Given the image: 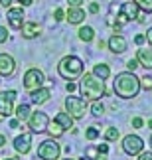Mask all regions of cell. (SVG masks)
Masks as SVG:
<instances>
[{
    "mask_svg": "<svg viewBox=\"0 0 152 160\" xmlns=\"http://www.w3.org/2000/svg\"><path fill=\"white\" fill-rule=\"evenodd\" d=\"M113 89L120 99H135L138 95V91H140V77H136L135 71L119 73V75L115 77Z\"/></svg>",
    "mask_w": 152,
    "mask_h": 160,
    "instance_id": "cell-1",
    "label": "cell"
},
{
    "mask_svg": "<svg viewBox=\"0 0 152 160\" xmlns=\"http://www.w3.org/2000/svg\"><path fill=\"white\" fill-rule=\"evenodd\" d=\"M79 91H81L83 99H87V101L101 99V97L107 93L105 79L97 77L95 73H85V75L79 77Z\"/></svg>",
    "mask_w": 152,
    "mask_h": 160,
    "instance_id": "cell-2",
    "label": "cell"
},
{
    "mask_svg": "<svg viewBox=\"0 0 152 160\" xmlns=\"http://www.w3.org/2000/svg\"><path fill=\"white\" fill-rule=\"evenodd\" d=\"M83 61L75 58V55H65V58L57 63V73L61 75L63 79H67V81H75L83 75Z\"/></svg>",
    "mask_w": 152,
    "mask_h": 160,
    "instance_id": "cell-3",
    "label": "cell"
},
{
    "mask_svg": "<svg viewBox=\"0 0 152 160\" xmlns=\"http://www.w3.org/2000/svg\"><path fill=\"white\" fill-rule=\"evenodd\" d=\"M65 111L73 121L83 119L85 111H87V99H83V97H67L65 99Z\"/></svg>",
    "mask_w": 152,
    "mask_h": 160,
    "instance_id": "cell-4",
    "label": "cell"
},
{
    "mask_svg": "<svg viewBox=\"0 0 152 160\" xmlns=\"http://www.w3.org/2000/svg\"><path fill=\"white\" fill-rule=\"evenodd\" d=\"M59 152H61V148H59V144L56 142V138H47L38 146V156L42 160H57Z\"/></svg>",
    "mask_w": 152,
    "mask_h": 160,
    "instance_id": "cell-5",
    "label": "cell"
},
{
    "mask_svg": "<svg viewBox=\"0 0 152 160\" xmlns=\"http://www.w3.org/2000/svg\"><path fill=\"white\" fill-rule=\"evenodd\" d=\"M44 81H46L44 73H42L40 69H36V67H32V69H28L26 73H24V89L26 91H34V89L42 87Z\"/></svg>",
    "mask_w": 152,
    "mask_h": 160,
    "instance_id": "cell-6",
    "label": "cell"
},
{
    "mask_svg": "<svg viewBox=\"0 0 152 160\" xmlns=\"http://www.w3.org/2000/svg\"><path fill=\"white\" fill-rule=\"evenodd\" d=\"M47 122H50V117H47L44 111H34V113L30 115V119H28V127H30L32 132L40 134V132H46Z\"/></svg>",
    "mask_w": 152,
    "mask_h": 160,
    "instance_id": "cell-7",
    "label": "cell"
},
{
    "mask_svg": "<svg viewBox=\"0 0 152 160\" xmlns=\"http://www.w3.org/2000/svg\"><path fill=\"white\" fill-rule=\"evenodd\" d=\"M142 148H144V142H142L140 137H136V134H126V137L123 138V150H125L129 156L140 154Z\"/></svg>",
    "mask_w": 152,
    "mask_h": 160,
    "instance_id": "cell-8",
    "label": "cell"
},
{
    "mask_svg": "<svg viewBox=\"0 0 152 160\" xmlns=\"http://www.w3.org/2000/svg\"><path fill=\"white\" fill-rule=\"evenodd\" d=\"M16 91H0V117H8L14 113Z\"/></svg>",
    "mask_w": 152,
    "mask_h": 160,
    "instance_id": "cell-9",
    "label": "cell"
},
{
    "mask_svg": "<svg viewBox=\"0 0 152 160\" xmlns=\"http://www.w3.org/2000/svg\"><path fill=\"white\" fill-rule=\"evenodd\" d=\"M16 69V61L8 53H0V77H10Z\"/></svg>",
    "mask_w": 152,
    "mask_h": 160,
    "instance_id": "cell-10",
    "label": "cell"
},
{
    "mask_svg": "<svg viewBox=\"0 0 152 160\" xmlns=\"http://www.w3.org/2000/svg\"><path fill=\"white\" fill-rule=\"evenodd\" d=\"M14 148L20 152V154H28L30 148H32V134L22 132L14 138Z\"/></svg>",
    "mask_w": 152,
    "mask_h": 160,
    "instance_id": "cell-11",
    "label": "cell"
},
{
    "mask_svg": "<svg viewBox=\"0 0 152 160\" xmlns=\"http://www.w3.org/2000/svg\"><path fill=\"white\" fill-rule=\"evenodd\" d=\"M40 32H42V28H40L38 22H24L22 26H20V34H22L24 40H34V38H38Z\"/></svg>",
    "mask_w": 152,
    "mask_h": 160,
    "instance_id": "cell-12",
    "label": "cell"
},
{
    "mask_svg": "<svg viewBox=\"0 0 152 160\" xmlns=\"http://www.w3.org/2000/svg\"><path fill=\"white\" fill-rule=\"evenodd\" d=\"M24 8L20 6V8H10L8 10V14H6V18H8V24H10V28H14V30H20V26L24 24Z\"/></svg>",
    "mask_w": 152,
    "mask_h": 160,
    "instance_id": "cell-13",
    "label": "cell"
},
{
    "mask_svg": "<svg viewBox=\"0 0 152 160\" xmlns=\"http://www.w3.org/2000/svg\"><path fill=\"white\" fill-rule=\"evenodd\" d=\"M136 59H138V65H142V67H146V69H152V46H142V48H138V55H136Z\"/></svg>",
    "mask_w": 152,
    "mask_h": 160,
    "instance_id": "cell-14",
    "label": "cell"
},
{
    "mask_svg": "<svg viewBox=\"0 0 152 160\" xmlns=\"http://www.w3.org/2000/svg\"><path fill=\"white\" fill-rule=\"evenodd\" d=\"M30 93H32V103L34 105H44V103H47L50 97H51V91L46 89V87H38V89L30 91Z\"/></svg>",
    "mask_w": 152,
    "mask_h": 160,
    "instance_id": "cell-15",
    "label": "cell"
},
{
    "mask_svg": "<svg viewBox=\"0 0 152 160\" xmlns=\"http://www.w3.org/2000/svg\"><path fill=\"white\" fill-rule=\"evenodd\" d=\"M126 46L129 44H126V40L120 34H115V36H111V40H109V50L113 53H123L126 50Z\"/></svg>",
    "mask_w": 152,
    "mask_h": 160,
    "instance_id": "cell-16",
    "label": "cell"
},
{
    "mask_svg": "<svg viewBox=\"0 0 152 160\" xmlns=\"http://www.w3.org/2000/svg\"><path fill=\"white\" fill-rule=\"evenodd\" d=\"M120 12L129 18V20H136L138 18V12H140V8H138L136 0H126V2L123 4V8H120Z\"/></svg>",
    "mask_w": 152,
    "mask_h": 160,
    "instance_id": "cell-17",
    "label": "cell"
},
{
    "mask_svg": "<svg viewBox=\"0 0 152 160\" xmlns=\"http://www.w3.org/2000/svg\"><path fill=\"white\" fill-rule=\"evenodd\" d=\"M65 18H67L69 24H81L85 20V12L81 10V6L79 8H73V6H69L67 14H65Z\"/></svg>",
    "mask_w": 152,
    "mask_h": 160,
    "instance_id": "cell-18",
    "label": "cell"
},
{
    "mask_svg": "<svg viewBox=\"0 0 152 160\" xmlns=\"http://www.w3.org/2000/svg\"><path fill=\"white\" fill-rule=\"evenodd\" d=\"M46 131L50 132V137H51V138H59V137H61V134L65 132V128L59 125L57 121H50V122H47V128H46Z\"/></svg>",
    "mask_w": 152,
    "mask_h": 160,
    "instance_id": "cell-19",
    "label": "cell"
},
{
    "mask_svg": "<svg viewBox=\"0 0 152 160\" xmlns=\"http://www.w3.org/2000/svg\"><path fill=\"white\" fill-rule=\"evenodd\" d=\"M53 121H57L59 125H61V127L65 128V131L73 127V119H71V117L67 115V111H59V113L56 115V119H53Z\"/></svg>",
    "mask_w": 152,
    "mask_h": 160,
    "instance_id": "cell-20",
    "label": "cell"
},
{
    "mask_svg": "<svg viewBox=\"0 0 152 160\" xmlns=\"http://www.w3.org/2000/svg\"><path fill=\"white\" fill-rule=\"evenodd\" d=\"M95 38V30L91 28V26H83V28H79V40L85 42V44H89V42H93Z\"/></svg>",
    "mask_w": 152,
    "mask_h": 160,
    "instance_id": "cell-21",
    "label": "cell"
},
{
    "mask_svg": "<svg viewBox=\"0 0 152 160\" xmlns=\"http://www.w3.org/2000/svg\"><path fill=\"white\" fill-rule=\"evenodd\" d=\"M93 73L97 77H101V79H109V75H111V69H109V65L107 63H97L93 67Z\"/></svg>",
    "mask_w": 152,
    "mask_h": 160,
    "instance_id": "cell-22",
    "label": "cell"
},
{
    "mask_svg": "<svg viewBox=\"0 0 152 160\" xmlns=\"http://www.w3.org/2000/svg\"><path fill=\"white\" fill-rule=\"evenodd\" d=\"M14 113H16V119L20 121V122H24V121H28V119H30L32 111H30V107H28V105H20V107L14 111Z\"/></svg>",
    "mask_w": 152,
    "mask_h": 160,
    "instance_id": "cell-23",
    "label": "cell"
},
{
    "mask_svg": "<svg viewBox=\"0 0 152 160\" xmlns=\"http://www.w3.org/2000/svg\"><path fill=\"white\" fill-rule=\"evenodd\" d=\"M91 113H93L95 117H101L103 113H105V107H103V103H99V99H95L93 103H91Z\"/></svg>",
    "mask_w": 152,
    "mask_h": 160,
    "instance_id": "cell-24",
    "label": "cell"
},
{
    "mask_svg": "<svg viewBox=\"0 0 152 160\" xmlns=\"http://www.w3.org/2000/svg\"><path fill=\"white\" fill-rule=\"evenodd\" d=\"M105 138L111 140V142H113V140H119V128L117 127H109L107 132H105Z\"/></svg>",
    "mask_w": 152,
    "mask_h": 160,
    "instance_id": "cell-25",
    "label": "cell"
},
{
    "mask_svg": "<svg viewBox=\"0 0 152 160\" xmlns=\"http://www.w3.org/2000/svg\"><path fill=\"white\" fill-rule=\"evenodd\" d=\"M136 4H138V8L144 10L146 14H152V0H136Z\"/></svg>",
    "mask_w": 152,
    "mask_h": 160,
    "instance_id": "cell-26",
    "label": "cell"
},
{
    "mask_svg": "<svg viewBox=\"0 0 152 160\" xmlns=\"http://www.w3.org/2000/svg\"><path fill=\"white\" fill-rule=\"evenodd\" d=\"M85 137H87V140H95L97 137H99V131H97L95 127H89L87 132H85Z\"/></svg>",
    "mask_w": 152,
    "mask_h": 160,
    "instance_id": "cell-27",
    "label": "cell"
},
{
    "mask_svg": "<svg viewBox=\"0 0 152 160\" xmlns=\"http://www.w3.org/2000/svg\"><path fill=\"white\" fill-rule=\"evenodd\" d=\"M140 87H144V89H152V77H150V75L140 77Z\"/></svg>",
    "mask_w": 152,
    "mask_h": 160,
    "instance_id": "cell-28",
    "label": "cell"
},
{
    "mask_svg": "<svg viewBox=\"0 0 152 160\" xmlns=\"http://www.w3.org/2000/svg\"><path fill=\"white\" fill-rule=\"evenodd\" d=\"M53 18H56L57 22H61L63 18H65V12H63L61 8H56V12H53Z\"/></svg>",
    "mask_w": 152,
    "mask_h": 160,
    "instance_id": "cell-29",
    "label": "cell"
},
{
    "mask_svg": "<svg viewBox=\"0 0 152 160\" xmlns=\"http://www.w3.org/2000/svg\"><path fill=\"white\" fill-rule=\"evenodd\" d=\"M6 40H8V30L4 26H0V44H4Z\"/></svg>",
    "mask_w": 152,
    "mask_h": 160,
    "instance_id": "cell-30",
    "label": "cell"
},
{
    "mask_svg": "<svg viewBox=\"0 0 152 160\" xmlns=\"http://www.w3.org/2000/svg\"><path fill=\"white\" fill-rule=\"evenodd\" d=\"M126 67H129V71H135L138 67V59H129L126 61Z\"/></svg>",
    "mask_w": 152,
    "mask_h": 160,
    "instance_id": "cell-31",
    "label": "cell"
},
{
    "mask_svg": "<svg viewBox=\"0 0 152 160\" xmlns=\"http://www.w3.org/2000/svg\"><path fill=\"white\" fill-rule=\"evenodd\" d=\"M132 127H135V128H142L144 127V121L140 119V117H135V119H132Z\"/></svg>",
    "mask_w": 152,
    "mask_h": 160,
    "instance_id": "cell-32",
    "label": "cell"
},
{
    "mask_svg": "<svg viewBox=\"0 0 152 160\" xmlns=\"http://www.w3.org/2000/svg\"><path fill=\"white\" fill-rule=\"evenodd\" d=\"M99 10L101 8H99V4H97V2H93V4L89 6V12H91V14H99Z\"/></svg>",
    "mask_w": 152,
    "mask_h": 160,
    "instance_id": "cell-33",
    "label": "cell"
},
{
    "mask_svg": "<svg viewBox=\"0 0 152 160\" xmlns=\"http://www.w3.org/2000/svg\"><path fill=\"white\" fill-rule=\"evenodd\" d=\"M138 160H152V152H140Z\"/></svg>",
    "mask_w": 152,
    "mask_h": 160,
    "instance_id": "cell-34",
    "label": "cell"
},
{
    "mask_svg": "<svg viewBox=\"0 0 152 160\" xmlns=\"http://www.w3.org/2000/svg\"><path fill=\"white\" fill-rule=\"evenodd\" d=\"M65 89L69 91V93H73V91H77V85L73 81H67V85H65Z\"/></svg>",
    "mask_w": 152,
    "mask_h": 160,
    "instance_id": "cell-35",
    "label": "cell"
},
{
    "mask_svg": "<svg viewBox=\"0 0 152 160\" xmlns=\"http://www.w3.org/2000/svg\"><path fill=\"white\" fill-rule=\"evenodd\" d=\"M67 4H69V6H73V8H79V6L83 4V0H67Z\"/></svg>",
    "mask_w": 152,
    "mask_h": 160,
    "instance_id": "cell-36",
    "label": "cell"
},
{
    "mask_svg": "<svg viewBox=\"0 0 152 160\" xmlns=\"http://www.w3.org/2000/svg\"><path fill=\"white\" fill-rule=\"evenodd\" d=\"M126 22H129V18H126L123 12H120V14H119V26H123V24H126Z\"/></svg>",
    "mask_w": 152,
    "mask_h": 160,
    "instance_id": "cell-37",
    "label": "cell"
},
{
    "mask_svg": "<svg viewBox=\"0 0 152 160\" xmlns=\"http://www.w3.org/2000/svg\"><path fill=\"white\" fill-rule=\"evenodd\" d=\"M135 44H136V46H142V44H144V36H142V34H138L136 38H135Z\"/></svg>",
    "mask_w": 152,
    "mask_h": 160,
    "instance_id": "cell-38",
    "label": "cell"
},
{
    "mask_svg": "<svg viewBox=\"0 0 152 160\" xmlns=\"http://www.w3.org/2000/svg\"><path fill=\"white\" fill-rule=\"evenodd\" d=\"M97 150H99V154H107V152H109V146H107V144H101Z\"/></svg>",
    "mask_w": 152,
    "mask_h": 160,
    "instance_id": "cell-39",
    "label": "cell"
},
{
    "mask_svg": "<svg viewBox=\"0 0 152 160\" xmlns=\"http://www.w3.org/2000/svg\"><path fill=\"white\" fill-rule=\"evenodd\" d=\"M144 40H148V44L152 46V28H150L148 32H146V36H144Z\"/></svg>",
    "mask_w": 152,
    "mask_h": 160,
    "instance_id": "cell-40",
    "label": "cell"
},
{
    "mask_svg": "<svg viewBox=\"0 0 152 160\" xmlns=\"http://www.w3.org/2000/svg\"><path fill=\"white\" fill-rule=\"evenodd\" d=\"M18 125H20V121H18V119L10 121V128H18Z\"/></svg>",
    "mask_w": 152,
    "mask_h": 160,
    "instance_id": "cell-41",
    "label": "cell"
},
{
    "mask_svg": "<svg viewBox=\"0 0 152 160\" xmlns=\"http://www.w3.org/2000/svg\"><path fill=\"white\" fill-rule=\"evenodd\" d=\"M10 4H12V0H0V6H4V8H8Z\"/></svg>",
    "mask_w": 152,
    "mask_h": 160,
    "instance_id": "cell-42",
    "label": "cell"
},
{
    "mask_svg": "<svg viewBox=\"0 0 152 160\" xmlns=\"http://www.w3.org/2000/svg\"><path fill=\"white\" fill-rule=\"evenodd\" d=\"M4 144H6V137H4V134H0V148H2Z\"/></svg>",
    "mask_w": 152,
    "mask_h": 160,
    "instance_id": "cell-43",
    "label": "cell"
},
{
    "mask_svg": "<svg viewBox=\"0 0 152 160\" xmlns=\"http://www.w3.org/2000/svg\"><path fill=\"white\" fill-rule=\"evenodd\" d=\"M32 2H34V0H20V4H22V6H30Z\"/></svg>",
    "mask_w": 152,
    "mask_h": 160,
    "instance_id": "cell-44",
    "label": "cell"
},
{
    "mask_svg": "<svg viewBox=\"0 0 152 160\" xmlns=\"http://www.w3.org/2000/svg\"><path fill=\"white\" fill-rule=\"evenodd\" d=\"M148 128H152V121H148Z\"/></svg>",
    "mask_w": 152,
    "mask_h": 160,
    "instance_id": "cell-45",
    "label": "cell"
},
{
    "mask_svg": "<svg viewBox=\"0 0 152 160\" xmlns=\"http://www.w3.org/2000/svg\"><path fill=\"white\" fill-rule=\"evenodd\" d=\"M148 142H150V148H152V137H150V140H148Z\"/></svg>",
    "mask_w": 152,
    "mask_h": 160,
    "instance_id": "cell-46",
    "label": "cell"
},
{
    "mask_svg": "<svg viewBox=\"0 0 152 160\" xmlns=\"http://www.w3.org/2000/svg\"><path fill=\"white\" fill-rule=\"evenodd\" d=\"M4 160H16V158H4Z\"/></svg>",
    "mask_w": 152,
    "mask_h": 160,
    "instance_id": "cell-47",
    "label": "cell"
},
{
    "mask_svg": "<svg viewBox=\"0 0 152 160\" xmlns=\"http://www.w3.org/2000/svg\"><path fill=\"white\" fill-rule=\"evenodd\" d=\"M65 160H73V158H65Z\"/></svg>",
    "mask_w": 152,
    "mask_h": 160,
    "instance_id": "cell-48",
    "label": "cell"
}]
</instances>
